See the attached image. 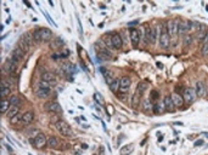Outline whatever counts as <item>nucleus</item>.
Wrapping results in <instances>:
<instances>
[{
    "instance_id": "obj_8",
    "label": "nucleus",
    "mask_w": 208,
    "mask_h": 155,
    "mask_svg": "<svg viewBox=\"0 0 208 155\" xmlns=\"http://www.w3.org/2000/svg\"><path fill=\"white\" fill-rule=\"evenodd\" d=\"M32 143L34 144V147L37 149H41V148H44V147L46 146L48 138H46V136H45L44 133H38V135L35 136L34 139L32 141Z\"/></svg>"
},
{
    "instance_id": "obj_32",
    "label": "nucleus",
    "mask_w": 208,
    "mask_h": 155,
    "mask_svg": "<svg viewBox=\"0 0 208 155\" xmlns=\"http://www.w3.org/2000/svg\"><path fill=\"white\" fill-rule=\"evenodd\" d=\"M10 103H11V105H13V107H20V104H21V98H20L18 96H12L11 99H10Z\"/></svg>"
},
{
    "instance_id": "obj_36",
    "label": "nucleus",
    "mask_w": 208,
    "mask_h": 155,
    "mask_svg": "<svg viewBox=\"0 0 208 155\" xmlns=\"http://www.w3.org/2000/svg\"><path fill=\"white\" fill-rule=\"evenodd\" d=\"M94 99L96 101V103L104 104V98H102V96H100V93H95L94 94Z\"/></svg>"
},
{
    "instance_id": "obj_41",
    "label": "nucleus",
    "mask_w": 208,
    "mask_h": 155,
    "mask_svg": "<svg viewBox=\"0 0 208 155\" xmlns=\"http://www.w3.org/2000/svg\"><path fill=\"white\" fill-rule=\"evenodd\" d=\"M82 146H83V149H87V148H88V146H87V144H82Z\"/></svg>"
},
{
    "instance_id": "obj_31",
    "label": "nucleus",
    "mask_w": 208,
    "mask_h": 155,
    "mask_svg": "<svg viewBox=\"0 0 208 155\" xmlns=\"http://www.w3.org/2000/svg\"><path fill=\"white\" fill-rule=\"evenodd\" d=\"M101 72H102V74H104L105 79H106V81H107V84L108 85H111L112 84V74L108 72V70H105V69H101Z\"/></svg>"
},
{
    "instance_id": "obj_14",
    "label": "nucleus",
    "mask_w": 208,
    "mask_h": 155,
    "mask_svg": "<svg viewBox=\"0 0 208 155\" xmlns=\"http://www.w3.org/2000/svg\"><path fill=\"white\" fill-rule=\"evenodd\" d=\"M189 31H190V21H187V20L179 21V34L186 35Z\"/></svg>"
},
{
    "instance_id": "obj_16",
    "label": "nucleus",
    "mask_w": 208,
    "mask_h": 155,
    "mask_svg": "<svg viewBox=\"0 0 208 155\" xmlns=\"http://www.w3.org/2000/svg\"><path fill=\"white\" fill-rule=\"evenodd\" d=\"M132 84V80L129 76H123L121 79V86H119V91L122 93H127L129 90V86Z\"/></svg>"
},
{
    "instance_id": "obj_9",
    "label": "nucleus",
    "mask_w": 208,
    "mask_h": 155,
    "mask_svg": "<svg viewBox=\"0 0 208 155\" xmlns=\"http://www.w3.org/2000/svg\"><path fill=\"white\" fill-rule=\"evenodd\" d=\"M183 97H184V102L185 103H187V104H191L195 99H196V92H195V90L194 89H186L185 91H184V94H183Z\"/></svg>"
},
{
    "instance_id": "obj_12",
    "label": "nucleus",
    "mask_w": 208,
    "mask_h": 155,
    "mask_svg": "<svg viewBox=\"0 0 208 155\" xmlns=\"http://www.w3.org/2000/svg\"><path fill=\"white\" fill-rule=\"evenodd\" d=\"M16 67H17V63L13 62L12 58H9V60L5 62V64H4V70H5V73L12 75V74L16 72Z\"/></svg>"
},
{
    "instance_id": "obj_22",
    "label": "nucleus",
    "mask_w": 208,
    "mask_h": 155,
    "mask_svg": "<svg viewBox=\"0 0 208 155\" xmlns=\"http://www.w3.org/2000/svg\"><path fill=\"white\" fill-rule=\"evenodd\" d=\"M10 107H11L10 101H9V99H2L1 103H0V113H1L2 115L6 114V113L9 112V109H10Z\"/></svg>"
},
{
    "instance_id": "obj_39",
    "label": "nucleus",
    "mask_w": 208,
    "mask_h": 155,
    "mask_svg": "<svg viewBox=\"0 0 208 155\" xmlns=\"http://www.w3.org/2000/svg\"><path fill=\"white\" fill-rule=\"evenodd\" d=\"M157 67H160V68H162V67H163V64H162V63H160V62H157Z\"/></svg>"
},
{
    "instance_id": "obj_24",
    "label": "nucleus",
    "mask_w": 208,
    "mask_h": 155,
    "mask_svg": "<svg viewBox=\"0 0 208 155\" xmlns=\"http://www.w3.org/2000/svg\"><path fill=\"white\" fill-rule=\"evenodd\" d=\"M17 114H20V107H13V105H11V107H10V109H9V112L6 113V115H7V118H9V119H11V118L16 116Z\"/></svg>"
},
{
    "instance_id": "obj_19",
    "label": "nucleus",
    "mask_w": 208,
    "mask_h": 155,
    "mask_svg": "<svg viewBox=\"0 0 208 155\" xmlns=\"http://www.w3.org/2000/svg\"><path fill=\"white\" fill-rule=\"evenodd\" d=\"M33 120H34V113L33 112H26L25 114H23V116H22V125H29L31 123H33Z\"/></svg>"
},
{
    "instance_id": "obj_13",
    "label": "nucleus",
    "mask_w": 208,
    "mask_h": 155,
    "mask_svg": "<svg viewBox=\"0 0 208 155\" xmlns=\"http://www.w3.org/2000/svg\"><path fill=\"white\" fill-rule=\"evenodd\" d=\"M195 92L197 97H205L206 93H207V89H206V85L203 81H197L196 85H195Z\"/></svg>"
},
{
    "instance_id": "obj_20",
    "label": "nucleus",
    "mask_w": 208,
    "mask_h": 155,
    "mask_svg": "<svg viewBox=\"0 0 208 155\" xmlns=\"http://www.w3.org/2000/svg\"><path fill=\"white\" fill-rule=\"evenodd\" d=\"M46 146H48L49 148H51V149H56V148H59V146H60V141H59L55 136H50V137L48 138Z\"/></svg>"
},
{
    "instance_id": "obj_2",
    "label": "nucleus",
    "mask_w": 208,
    "mask_h": 155,
    "mask_svg": "<svg viewBox=\"0 0 208 155\" xmlns=\"http://www.w3.org/2000/svg\"><path fill=\"white\" fill-rule=\"evenodd\" d=\"M52 38V33L48 28H39L33 33L34 41H49Z\"/></svg>"
},
{
    "instance_id": "obj_35",
    "label": "nucleus",
    "mask_w": 208,
    "mask_h": 155,
    "mask_svg": "<svg viewBox=\"0 0 208 155\" xmlns=\"http://www.w3.org/2000/svg\"><path fill=\"white\" fill-rule=\"evenodd\" d=\"M198 27H201V24L196 21H190V31H198Z\"/></svg>"
},
{
    "instance_id": "obj_23",
    "label": "nucleus",
    "mask_w": 208,
    "mask_h": 155,
    "mask_svg": "<svg viewBox=\"0 0 208 155\" xmlns=\"http://www.w3.org/2000/svg\"><path fill=\"white\" fill-rule=\"evenodd\" d=\"M202 56L203 57H208V33L206 34V36L202 40V49H201Z\"/></svg>"
},
{
    "instance_id": "obj_4",
    "label": "nucleus",
    "mask_w": 208,
    "mask_h": 155,
    "mask_svg": "<svg viewBox=\"0 0 208 155\" xmlns=\"http://www.w3.org/2000/svg\"><path fill=\"white\" fill-rule=\"evenodd\" d=\"M160 45L162 49L167 50L171 47V36L168 34V31H167V27L166 24H161V35H160Z\"/></svg>"
},
{
    "instance_id": "obj_6",
    "label": "nucleus",
    "mask_w": 208,
    "mask_h": 155,
    "mask_svg": "<svg viewBox=\"0 0 208 155\" xmlns=\"http://www.w3.org/2000/svg\"><path fill=\"white\" fill-rule=\"evenodd\" d=\"M167 31L168 34L172 39H175L179 34V20H171L168 23H167Z\"/></svg>"
},
{
    "instance_id": "obj_30",
    "label": "nucleus",
    "mask_w": 208,
    "mask_h": 155,
    "mask_svg": "<svg viewBox=\"0 0 208 155\" xmlns=\"http://www.w3.org/2000/svg\"><path fill=\"white\" fill-rule=\"evenodd\" d=\"M142 107H144V110H145V112H148V110H152V109H153V105H152V103H151L150 99H145V101L142 102Z\"/></svg>"
},
{
    "instance_id": "obj_29",
    "label": "nucleus",
    "mask_w": 208,
    "mask_h": 155,
    "mask_svg": "<svg viewBox=\"0 0 208 155\" xmlns=\"http://www.w3.org/2000/svg\"><path fill=\"white\" fill-rule=\"evenodd\" d=\"M18 47H20L21 50H23L25 52H27V51L29 50V47H31V46H29V45H28V44H27V42H26L22 38H21V39H20V42H18Z\"/></svg>"
},
{
    "instance_id": "obj_27",
    "label": "nucleus",
    "mask_w": 208,
    "mask_h": 155,
    "mask_svg": "<svg viewBox=\"0 0 208 155\" xmlns=\"http://www.w3.org/2000/svg\"><path fill=\"white\" fill-rule=\"evenodd\" d=\"M22 116H23V115H21V114H17L16 116H13V118H11V119H10V124H11V125L21 124V125H22Z\"/></svg>"
},
{
    "instance_id": "obj_26",
    "label": "nucleus",
    "mask_w": 208,
    "mask_h": 155,
    "mask_svg": "<svg viewBox=\"0 0 208 155\" xmlns=\"http://www.w3.org/2000/svg\"><path fill=\"white\" fill-rule=\"evenodd\" d=\"M119 86H121V80L116 79V80H113L112 84L110 85V89H111L112 92H117V91L119 90Z\"/></svg>"
},
{
    "instance_id": "obj_37",
    "label": "nucleus",
    "mask_w": 208,
    "mask_h": 155,
    "mask_svg": "<svg viewBox=\"0 0 208 155\" xmlns=\"http://www.w3.org/2000/svg\"><path fill=\"white\" fill-rule=\"evenodd\" d=\"M113 112H114L113 107H112V105H107V113H108L110 115H112V114H113Z\"/></svg>"
},
{
    "instance_id": "obj_21",
    "label": "nucleus",
    "mask_w": 208,
    "mask_h": 155,
    "mask_svg": "<svg viewBox=\"0 0 208 155\" xmlns=\"http://www.w3.org/2000/svg\"><path fill=\"white\" fill-rule=\"evenodd\" d=\"M163 104H164V108H166V110H168V112H174V104H173V101H172V98H171V96H167V97H164V99H163Z\"/></svg>"
},
{
    "instance_id": "obj_18",
    "label": "nucleus",
    "mask_w": 208,
    "mask_h": 155,
    "mask_svg": "<svg viewBox=\"0 0 208 155\" xmlns=\"http://www.w3.org/2000/svg\"><path fill=\"white\" fill-rule=\"evenodd\" d=\"M41 81H45V83L52 85V84L56 83V76H55V74H52V73H50V72H45V73L41 75Z\"/></svg>"
},
{
    "instance_id": "obj_7",
    "label": "nucleus",
    "mask_w": 208,
    "mask_h": 155,
    "mask_svg": "<svg viewBox=\"0 0 208 155\" xmlns=\"http://www.w3.org/2000/svg\"><path fill=\"white\" fill-rule=\"evenodd\" d=\"M44 108H45L46 112H49V113H51V114H60V113L62 112V107H61L57 102H55V101H49V102H46V103L44 104Z\"/></svg>"
},
{
    "instance_id": "obj_10",
    "label": "nucleus",
    "mask_w": 208,
    "mask_h": 155,
    "mask_svg": "<svg viewBox=\"0 0 208 155\" xmlns=\"http://www.w3.org/2000/svg\"><path fill=\"white\" fill-rule=\"evenodd\" d=\"M111 40H112V45L116 50H121L122 46H123V40H122V36L118 34V33H112L111 34Z\"/></svg>"
},
{
    "instance_id": "obj_25",
    "label": "nucleus",
    "mask_w": 208,
    "mask_h": 155,
    "mask_svg": "<svg viewBox=\"0 0 208 155\" xmlns=\"http://www.w3.org/2000/svg\"><path fill=\"white\" fill-rule=\"evenodd\" d=\"M133 149H134L133 144L124 146V147H122V148L119 149V154H121V155H129L130 153H132V152H133Z\"/></svg>"
},
{
    "instance_id": "obj_40",
    "label": "nucleus",
    "mask_w": 208,
    "mask_h": 155,
    "mask_svg": "<svg viewBox=\"0 0 208 155\" xmlns=\"http://www.w3.org/2000/svg\"><path fill=\"white\" fill-rule=\"evenodd\" d=\"M23 2H25V4H26V5H27V6H28V7H31V4H29V2H28V1H23Z\"/></svg>"
},
{
    "instance_id": "obj_33",
    "label": "nucleus",
    "mask_w": 208,
    "mask_h": 155,
    "mask_svg": "<svg viewBox=\"0 0 208 155\" xmlns=\"http://www.w3.org/2000/svg\"><path fill=\"white\" fill-rule=\"evenodd\" d=\"M153 110H155V113H163L164 110H166V108H164V104L163 103H157L156 105H153Z\"/></svg>"
},
{
    "instance_id": "obj_15",
    "label": "nucleus",
    "mask_w": 208,
    "mask_h": 155,
    "mask_svg": "<svg viewBox=\"0 0 208 155\" xmlns=\"http://www.w3.org/2000/svg\"><path fill=\"white\" fill-rule=\"evenodd\" d=\"M171 98H172V101H173V104L174 107H176V108H180V107H183L184 105V97H183V94H180V93H176L174 92L171 94Z\"/></svg>"
},
{
    "instance_id": "obj_1",
    "label": "nucleus",
    "mask_w": 208,
    "mask_h": 155,
    "mask_svg": "<svg viewBox=\"0 0 208 155\" xmlns=\"http://www.w3.org/2000/svg\"><path fill=\"white\" fill-rule=\"evenodd\" d=\"M55 128L57 130V132H59L60 135H62V136H65V137H74L73 130H72L71 126H69L66 121H64V120H60V121L55 123Z\"/></svg>"
},
{
    "instance_id": "obj_38",
    "label": "nucleus",
    "mask_w": 208,
    "mask_h": 155,
    "mask_svg": "<svg viewBox=\"0 0 208 155\" xmlns=\"http://www.w3.org/2000/svg\"><path fill=\"white\" fill-rule=\"evenodd\" d=\"M203 143H205V142H203V139H198V141H196V142H195V147H201Z\"/></svg>"
},
{
    "instance_id": "obj_11",
    "label": "nucleus",
    "mask_w": 208,
    "mask_h": 155,
    "mask_svg": "<svg viewBox=\"0 0 208 155\" xmlns=\"http://www.w3.org/2000/svg\"><path fill=\"white\" fill-rule=\"evenodd\" d=\"M140 40H141V38H140V31H139L137 28H132V29H130V42H132L133 47H138Z\"/></svg>"
},
{
    "instance_id": "obj_28",
    "label": "nucleus",
    "mask_w": 208,
    "mask_h": 155,
    "mask_svg": "<svg viewBox=\"0 0 208 155\" xmlns=\"http://www.w3.org/2000/svg\"><path fill=\"white\" fill-rule=\"evenodd\" d=\"M192 41H194V38H192V35H185V36H184V39H183L184 47H187V46H190V45L192 44Z\"/></svg>"
},
{
    "instance_id": "obj_3",
    "label": "nucleus",
    "mask_w": 208,
    "mask_h": 155,
    "mask_svg": "<svg viewBox=\"0 0 208 155\" xmlns=\"http://www.w3.org/2000/svg\"><path fill=\"white\" fill-rule=\"evenodd\" d=\"M35 94L39 98H48V97H50V94H51V85L45 83V81H41L37 86V89H35Z\"/></svg>"
},
{
    "instance_id": "obj_34",
    "label": "nucleus",
    "mask_w": 208,
    "mask_h": 155,
    "mask_svg": "<svg viewBox=\"0 0 208 155\" xmlns=\"http://www.w3.org/2000/svg\"><path fill=\"white\" fill-rule=\"evenodd\" d=\"M11 92V90H10V87H4V86H1V91H0V96H1V98L2 99H5V97H7L9 94Z\"/></svg>"
},
{
    "instance_id": "obj_5",
    "label": "nucleus",
    "mask_w": 208,
    "mask_h": 155,
    "mask_svg": "<svg viewBox=\"0 0 208 155\" xmlns=\"http://www.w3.org/2000/svg\"><path fill=\"white\" fill-rule=\"evenodd\" d=\"M146 86H147L146 83H141V84L138 85V87H137V90H135V93L133 94V98H132V105H133V108H137L139 104H140L141 96H142V93L145 92Z\"/></svg>"
},
{
    "instance_id": "obj_17",
    "label": "nucleus",
    "mask_w": 208,
    "mask_h": 155,
    "mask_svg": "<svg viewBox=\"0 0 208 155\" xmlns=\"http://www.w3.org/2000/svg\"><path fill=\"white\" fill-rule=\"evenodd\" d=\"M23 56H25V51L23 50H21L20 47H16L13 51H12V56H11V58H12V61L16 63H18L22 58H23Z\"/></svg>"
}]
</instances>
